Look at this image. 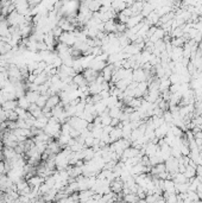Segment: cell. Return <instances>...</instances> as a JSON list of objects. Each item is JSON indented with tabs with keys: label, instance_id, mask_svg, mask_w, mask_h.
Returning a JSON list of instances; mask_svg holds the SVG:
<instances>
[{
	"label": "cell",
	"instance_id": "6da1fadb",
	"mask_svg": "<svg viewBox=\"0 0 202 203\" xmlns=\"http://www.w3.org/2000/svg\"><path fill=\"white\" fill-rule=\"evenodd\" d=\"M164 164H165V170L169 173L179 172V158L170 156L164 162Z\"/></svg>",
	"mask_w": 202,
	"mask_h": 203
},
{
	"label": "cell",
	"instance_id": "52a82bcc",
	"mask_svg": "<svg viewBox=\"0 0 202 203\" xmlns=\"http://www.w3.org/2000/svg\"><path fill=\"white\" fill-rule=\"evenodd\" d=\"M184 175H186V177L189 180V178H193L196 176V166L194 165H190V164H188L186 167V171H184Z\"/></svg>",
	"mask_w": 202,
	"mask_h": 203
},
{
	"label": "cell",
	"instance_id": "9c48e42d",
	"mask_svg": "<svg viewBox=\"0 0 202 203\" xmlns=\"http://www.w3.org/2000/svg\"><path fill=\"white\" fill-rule=\"evenodd\" d=\"M196 192H197V195L200 197V201H202V182L199 184V187L196 189Z\"/></svg>",
	"mask_w": 202,
	"mask_h": 203
},
{
	"label": "cell",
	"instance_id": "3957f363",
	"mask_svg": "<svg viewBox=\"0 0 202 203\" xmlns=\"http://www.w3.org/2000/svg\"><path fill=\"white\" fill-rule=\"evenodd\" d=\"M163 191L164 192H168V194H174L176 192V189H175V182L170 178H166L163 180Z\"/></svg>",
	"mask_w": 202,
	"mask_h": 203
},
{
	"label": "cell",
	"instance_id": "277c9868",
	"mask_svg": "<svg viewBox=\"0 0 202 203\" xmlns=\"http://www.w3.org/2000/svg\"><path fill=\"white\" fill-rule=\"evenodd\" d=\"M103 31L107 33L117 32V23L114 22V19H109L107 22H103Z\"/></svg>",
	"mask_w": 202,
	"mask_h": 203
},
{
	"label": "cell",
	"instance_id": "7a4b0ae2",
	"mask_svg": "<svg viewBox=\"0 0 202 203\" xmlns=\"http://www.w3.org/2000/svg\"><path fill=\"white\" fill-rule=\"evenodd\" d=\"M109 188H111V191L116 192L118 195L121 194L123 192V189H124V180H121L120 177H116L113 180H111Z\"/></svg>",
	"mask_w": 202,
	"mask_h": 203
},
{
	"label": "cell",
	"instance_id": "5b68a950",
	"mask_svg": "<svg viewBox=\"0 0 202 203\" xmlns=\"http://www.w3.org/2000/svg\"><path fill=\"white\" fill-rule=\"evenodd\" d=\"M141 20H143V15L141 13H139V15H133L128 18V20L126 23V26H127V29H131L133 26H136L137 24H139Z\"/></svg>",
	"mask_w": 202,
	"mask_h": 203
},
{
	"label": "cell",
	"instance_id": "8992f818",
	"mask_svg": "<svg viewBox=\"0 0 202 203\" xmlns=\"http://www.w3.org/2000/svg\"><path fill=\"white\" fill-rule=\"evenodd\" d=\"M171 82H170V78L168 76H163L159 78V91L162 93L164 90H168L170 88Z\"/></svg>",
	"mask_w": 202,
	"mask_h": 203
},
{
	"label": "cell",
	"instance_id": "ba28073f",
	"mask_svg": "<svg viewBox=\"0 0 202 203\" xmlns=\"http://www.w3.org/2000/svg\"><path fill=\"white\" fill-rule=\"evenodd\" d=\"M163 119L165 122L172 124V113H171L169 109H166V111H164L163 112Z\"/></svg>",
	"mask_w": 202,
	"mask_h": 203
}]
</instances>
